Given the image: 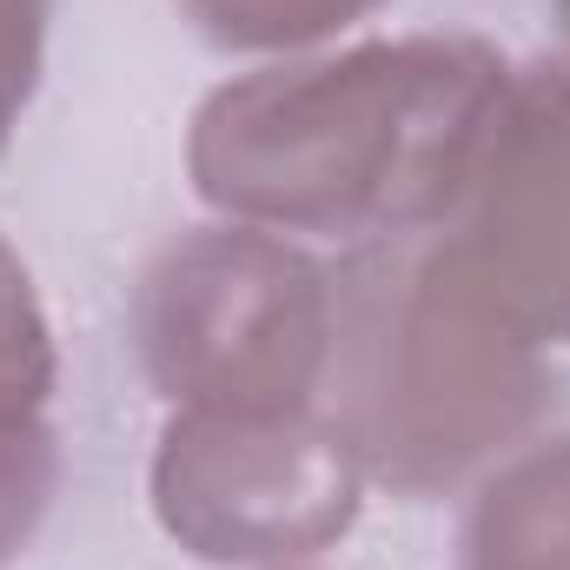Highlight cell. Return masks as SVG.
<instances>
[{
    "label": "cell",
    "instance_id": "6da1fadb",
    "mask_svg": "<svg viewBox=\"0 0 570 570\" xmlns=\"http://www.w3.org/2000/svg\"><path fill=\"white\" fill-rule=\"evenodd\" d=\"M511 67L478 40L358 47L318 67H266L219 87L193 120V179L219 213L399 239L451 226Z\"/></svg>",
    "mask_w": 570,
    "mask_h": 570
},
{
    "label": "cell",
    "instance_id": "7a4b0ae2",
    "mask_svg": "<svg viewBox=\"0 0 570 570\" xmlns=\"http://www.w3.org/2000/svg\"><path fill=\"white\" fill-rule=\"evenodd\" d=\"M538 338L491 298L451 226L399 233L332 273L325 425L358 471L425 498L544 412Z\"/></svg>",
    "mask_w": 570,
    "mask_h": 570
},
{
    "label": "cell",
    "instance_id": "3957f363",
    "mask_svg": "<svg viewBox=\"0 0 570 570\" xmlns=\"http://www.w3.org/2000/svg\"><path fill=\"white\" fill-rule=\"evenodd\" d=\"M140 345L186 412H312L332 365V279L266 233L186 239L146 279Z\"/></svg>",
    "mask_w": 570,
    "mask_h": 570
},
{
    "label": "cell",
    "instance_id": "277c9868",
    "mask_svg": "<svg viewBox=\"0 0 570 570\" xmlns=\"http://www.w3.org/2000/svg\"><path fill=\"white\" fill-rule=\"evenodd\" d=\"M153 504L193 558H312L358 511V458L312 412H186L166 425Z\"/></svg>",
    "mask_w": 570,
    "mask_h": 570
},
{
    "label": "cell",
    "instance_id": "5b68a950",
    "mask_svg": "<svg viewBox=\"0 0 570 570\" xmlns=\"http://www.w3.org/2000/svg\"><path fill=\"white\" fill-rule=\"evenodd\" d=\"M464 259L538 338H570V60L511 80L471 193L458 206Z\"/></svg>",
    "mask_w": 570,
    "mask_h": 570
},
{
    "label": "cell",
    "instance_id": "8992f818",
    "mask_svg": "<svg viewBox=\"0 0 570 570\" xmlns=\"http://www.w3.org/2000/svg\"><path fill=\"white\" fill-rule=\"evenodd\" d=\"M464 570H570V438L484 484L464 524Z\"/></svg>",
    "mask_w": 570,
    "mask_h": 570
},
{
    "label": "cell",
    "instance_id": "52a82bcc",
    "mask_svg": "<svg viewBox=\"0 0 570 570\" xmlns=\"http://www.w3.org/2000/svg\"><path fill=\"white\" fill-rule=\"evenodd\" d=\"M47 385H53V352H47L40 305L27 292V273L13 266V253L0 246V425L33 419Z\"/></svg>",
    "mask_w": 570,
    "mask_h": 570
},
{
    "label": "cell",
    "instance_id": "ba28073f",
    "mask_svg": "<svg viewBox=\"0 0 570 570\" xmlns=\"http://www.w3.org/2000/svg\"><path fill=\"white\" fill-rule=\"evenodd\" d=\"M47 498H53V438L33 419L0 425V558H13L33 538Z\"/></svg>",
    "mask_w": 570,
    "mask_h": 570
},
{
    "label": "cell",
    "instance_id": "9c48e42d",
    "mask_svg": "<svg viewBox=\"0 0 570 570\" xmlns=\"http://www.w3.org/2000/svg\"><path fill=\"white\" fill-rule=\"evenodd\" d=\"M53 0H0V146L13 134V114L27 107L40 80V40H47Z\"/></svg>",
    "mask_w": 570,
    "mask_h": 570
},
{
    "label": "cell",
    "instance_id": "30bf717a",
    "mask_svg": "<svg viewBox=\"0 0 570 570\" xmlns=\"http://www.w3.org/2000/svg\"><path fill=\"white\" fill-rule=\"evenodd\" d=\"M558 7H564V27H570V0H558Z\"/></svg>",
    "mask_w": 570,
    "mask_h": 570
}]
</instances>
